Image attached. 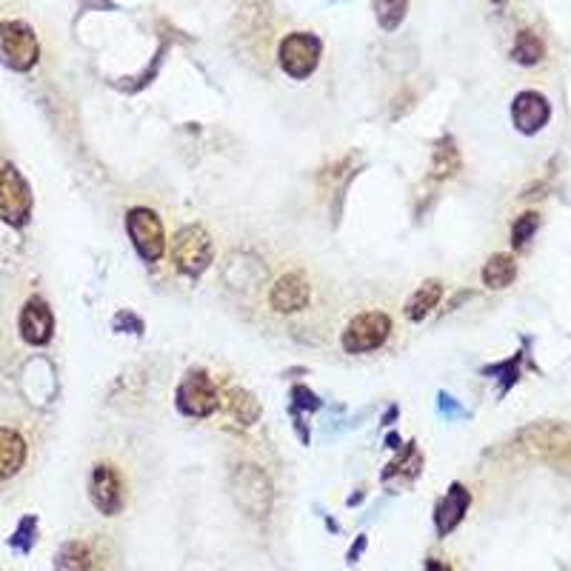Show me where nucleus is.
Wrapping results in <instances>:
<instances>
[{"instance_id":"1","label":"nucleus","mask_w":571,"mask_h":571,"mask_svg":"<svg viewBox=\"0 0 571 571\" xmlns=\"http://www.w3.org/2000/svg\"><path fill=\"white\" fill-rule=\"evenodd\" d=\"M40 58L38 35L29 23L23 20H3L0 23V63L15 69V72H29Z\"/></svg>"},{"instance_id":"2","label":"nucleus","mask_w":571,"mask_h":571,"mask_svg":"<svg viewBox=\"0 0 571 571\" xmlns=\"http://www.w3.org/2000/svg\"><path fill=\"white\" fill-rule=\"evenodd\" d=\"M212 237L203 226H183L172 240V260L183 275H203L212 263Z\"/></svg>"},{"instance_id":"3","label":"nucleus","mask_w":571,"mask_h":571,"mask_svg":"<svg viewBox=\"0 0 571 571\" xmlns=\"http://www.w3.org/2000/svg\"><path fill=\"white\" fill-rule=\"evenodd\" d=\"M232 494L237 506L255 520L266 517L272 509V483L257 466H237L232 474Z\"/></svg>"},{"instance_id":"4","label":"nucleus","mask_w":571,"mask_h":571,"mask_svg":"<svg viewBox=\"0 0 571 571\" xmlns=\"http://www.w3.org/2000/svg\"><path fill=\"white\" fill-rule=\"evenodd\" d=\"M32 215V189L15 166L0 169V220L9 226H23Z\"/></svg>"},{"instance_id":"5","label":"nucleus","mask_w":571,"mask_h":571,"mask_svg":"<svg viewBox=\"0 0 571 571\" xmlns=\"http://www.w3.org/2000/svg\"><path fill=\"white\" fill-rule=\"evenodd\" d=\"M392 332V320L386 312H363L357 315L346 332H343V349L349 355H363V352H375L380 349Z\"/></svg>"},{"instance_id":"6","label":"nucleus","mask_w":571,"mask_h":571,"mask_svg":"<svg viewBox=\"0 0 571 571\" xmlns=\"http://www.w3.org/2000/svg\"><path fill=\"white\" fill-rule=\"evenodd\" d=\"M277 58H280V69L289 78L306 80L320 63V40L309 32H295V35L280 40Z\"/></svg>"},{"instance_id":"7","label":"nucleus","mask_w":571,"mask_h":571,"mask_svg":"<svg viewBox=\"0 0 571 571\" xmlns=\"http://www.w3.org/2000/svg\"><path fill=\"white\" fill-rule=\"evenodd\" d=\"M126 232L132 237V246L138 249V255L146 260V263H155L163 255L166 249V235H163V223L160 217L146 209V206H138L126 215Z\"/></svg>"},{"instance_id":"8","label":"nucleus","mask_w":571,"mask_h":571,"mask_svg":"<svg viewBox=\"0 0 571 571\" xmlns=\"http://www.w3.org/2000/svg\"><path fill=\"white\" fill-rule=\"evenodd\" d=\"M220 406V394L206 372H189L178 386V409L189 417H209Z\"/></svg>"},{"instance_id":"9","label":"nucleus","mask_w":571,"mask_h":571,"mask_svg":"<svg viewBox=\"0 0 571 571\" xmlns=\"http://www.w3.org/2000/svg\"><path fill=\"white\" fill-rule=\"evenodd\" d=\"M89 494H92V503L98 506L100 514L112 517V514H118L123 509V483H120V474L112 463H98L95 466Z\"/></svg>"},{"instance_id":"10","label":"nucleus","mask_w":571,"mask_h":571,"mask_svg":"<svg viewBox=\"0 0 571 571\" xmlns=\"http://www.w3.org/2000/svg\"><path fill=\"white\" fill-rule=\"evenodd\" d=\"M552 118V106H549V100L546 95H540V92H520L512 103V120L514 126H517V132H523V135H537L546 123Z\"/></svg>"},{"instance_id":"11","label":"nucleus","mask_w":571,"mask_h":571,"mask_svg":"<svg viewBox=\"0 0 571 571\" xmlns=\"http://www.w3.org/2000/svg\"><path fill=\"white\" fill-rule=\"evenodd\" d=\"M52 332H55V317H52V309L46 306V300L40 297H32L23 312H20V337L32 346H43L52 340Z\"/></svg>"},{"instance_id":"12","label":"nucleus","mask_w":571,"mask_h":571,"mask_svg":"<svg viewBox=\"0 0 571 571\" xmlns=\"http://www.w3.org/2000/svg\"><path fill=\"white\" fill-rule=\"evenodd\" d=\"M309 297H312V289H309L306 277L283 275L275 283L269 300H272V309L280 315H295V312H303L309 306Z\"/></svg>"},{"instance_id":"13","label":"nucleus","mask_w":571,"mask_h":571,"mask_svg":"<svg viewBox=\"0 0 571 571\" xmlns=\"http://www.w3.org/2000/svg\"><path fill=\"white\" fill-rule=\"evenodd\" d=\"M469 503H472V494L466 492L460 483H454L449 494L437 503V512H434V523H437V532L446 534L457 529V523L463 520V514L469 512Z\"/></svg>"},{"instance_id":"14","label":"nucleus","mask_w":571,"mask_h":571,"mask_svg":"<svg viewBox=\"0 0 571 571\" xmlns=\"http://www.w3.org/2000/svg\"><path fill=\"white\" fill-rule=\"evenodd\" d=\"M26 463V440L15 429L0 426V480H9Z\"/></svg>"},{"instance_id":"15","label":"nucleus","mask_w":571,"mask_h":571,"mask_svg":"<svg viewBox=\"0 0 571 571\" xmlns=\"http://www.w3.org/2000/svg\"><path fill=\"white\" fill-rule=\"evenodd\" d=\"M440 297H443L440 280H426V283L409 297V303H406V317H409V320H423V317L429 315L434 306L440 303Z\"/></svg>"},{"instance_id":"16","label":"nucleus","mask_w":571,"mask_h":571,"mask_svg":"<svg viewBox=\"0 0 571 571\" xmlns=\"http://www.w3.org/2000/svg\"><path fill=\"white\" fill-rule=\"evenodd\" d=\"M223 400H226V409L235 414L243 426H252L260 417V403L255 400V394L240 389V386H232L229 392L223 394Z\"/></svg>"},{"instance_id":"17","label":"nucleus","mask_w":571,"mask_h":571,"mask_svg":"<svg viewBox=\"0 0 571 571\" xmlns=\"http://www.w3.org/2000/svg\"><path fill=\"white\" fill-rule=\"evenodd\" d=\"M514 277H517V263L512 255H492L483 266V283L489 289H506L512 286Z\"/></svg>"},{"instance_id":"18","label":"nucleus","mask_w":571,"mask_h":571,"mask_svg":"<svg viewBox=\"0 0 571 571\" xmlns=\"http://www.w3.org/2000/svg\"><path fill=\"white\" fill-rule=\"evenodd\" d=\"M55 569L58 571H92V552L89 546H83L78 540L60 546V552L55 554Z\"/></svg>"},{"instance_id":"19","label":"nucleus","mask_w":571,"mask_h":571,"mask_svg":"<svg viewBox=\"0 0 571 571\" xmlns=\"http://www.w3.org/2000/svg\"><path fill=\"white\" fill-rule=\"evenodd\" d=\"M543 55H546V46H543V40L537 38L534 32H529V29L517 32V40H514L512 46V58L520 66H534V63L543 60Z\"/></svg>"},{"instance_id":"20","label":"nucleus","mask_w":571,"mask_h":571,"mask_svg":"<svg viewBox=\"0 0 571 571\" xmlns=\"http://www.w3.org/2000/svg\"><path fill=\"white\" fill-rule=\"evenodd\" d=\"M406 9H409V0H375V15L380 29L394 32L406 18Z\"/></svg>"},{"instance_id":"21","label":"nucleus","mask_w":571,"mask_h":571,"mask_svg":"<svg viewBox=\"0 0 571 571\" xmlns=\"http://www.w3.org/2000/svg\"><path fill=\"white\" fill-rule=\"evenodd\" d=\"M457 169H460V155H457L452 140H443V143L437 146V152H434V178H452Z\"/></svg>"},{"instance_id":"22","label":"nucleus","mask_w":571,"mask_h":571,"mask_svg":"<svg viewBox=\"0 0 571 571\" xmlns=\"http://www.w3.org/2000/svg\"><path fill=\"white\" fill-rule=\"evenodd\" d=\"M537 226H540V217L534 215V212H526V215L517 217V223H514V229H512L514 249H523V246H526V243L534 237Z\"/></svg>"},{"instance_id":"23","label":"nucleus","mask_w":571,"mask_h":571,"mask_svg":"<svg viewBox=\"0 0 571 571\" xmlns=\"http://www.w3.org/2000/svg\"><path fill=\"white\" fill-rule=\"evenodd\" d=\"M32 526H35V520H32V517H26V520H23V523H20V532H18V537H12V546H20V549H23V552H26V549H29V546H32V537H26V532H29V529H32Z\"/></svg>"},{"instance_id":"24","label":"nucleus","mask_w":571,"mask_h":571,"mask_svg":"<svg viewBox=\"0 0 571 571\" xmlns=\"http://www.w3.org/2000/svg\"><path fill=\"white\" fill-rule=\"evenodd\" d=\"M295 394H297V397H303V400H300V403H303V406H306V409H317V406H320V403H317V397H315V394H309V392H306V389H303V386H297Z\"/></svg>"},{"instance_id":"25","label":"nucleus","mask_w":571,"mask_h":571,"mask_svg":"<svg viewBox=\"0 0 571 571\" xmlns=\"http://www.w3.org/2000/svg\"><path fill=\"white\" fill-rule=\"evenodd\" d=\"M426 571H452L446 563H440V560H429L426 563Z\"/></svg>"},{"instance_id":"26","label":"nucleus","mask_w":571,"mask_h":571,"mask_svg":"<svg viewBox=\"0 0 571 571\" xmlns=\"http://www.w3.org/2000/svg\"><path fill=\"white\" fill-rule=\"evenodd\" d=\"M494 3H497V0H494Z\"/></svg>"}]
</instances>
